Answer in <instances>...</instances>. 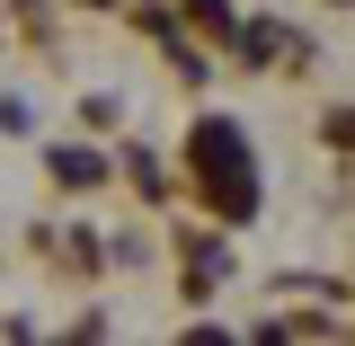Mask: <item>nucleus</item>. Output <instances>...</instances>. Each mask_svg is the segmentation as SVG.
<instances>
[{
  "label": "nucleus",
  "mask_w": 355,
  "mask_h": 346,
  "mask_svg": "<svg viewBox=\"0 0 355 346\" xmlns=\"http://www.w3.org/2000/svg\"><path fill=\"white\" fill-rule=\"evenodd\" d=\"M53 178H62V187H98V178H107V160L71 142V151H53Z\"/></svg>",
  "instance_id": "obj_2"
},
{
  "label": "nucleus",
  "mask_w": 355,
  "mask_h": 346,
  "mask_svg": "<svg viewBox=\"0 0 355 346\" xmlns=\"http://www.w3.org/2000/svg\"><path fill=\"white\" fill-rule=\"evenodd\" d=\"M187 160H196V187H205V205L222 222H249L258 205V169H249V133L231 125V116H205L196 142H187Z\"/></svg>",
  "instance_id": "obj_1"
}]
</instances>
